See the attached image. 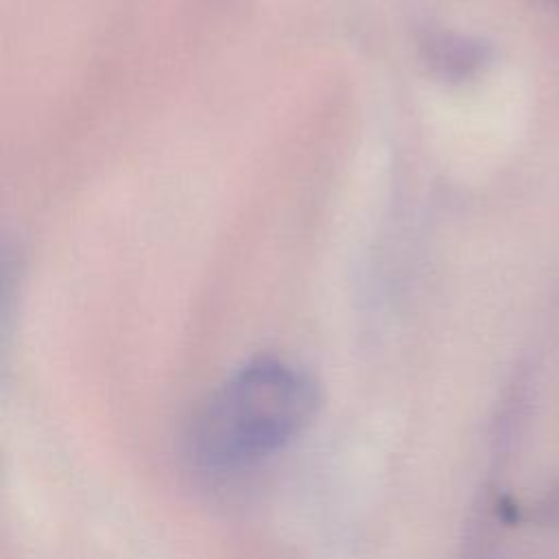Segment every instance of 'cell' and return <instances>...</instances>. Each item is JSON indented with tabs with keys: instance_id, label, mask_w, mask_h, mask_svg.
<instances>
[{
	"instance_id": "cell-1",
	"label": "cell",
	"mask_w": 559,
	"mask_h": 559,
	"mask_svg": "<svg viewBox=\"0 0 559 559\" xmlns=\"http://www.w3.org/2000/svg\"><path fill=\"white\" fill-rule=\"evenodd\" d=\"M317 384L275 358L231 373L203 404L190 432L192 459L212 472L253 465L290 445L314 419Z\"/></svg>"
}]
</instances>
